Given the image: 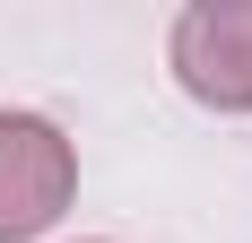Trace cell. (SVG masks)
<instances>
[{
    "label": "cell",
    "mask_w": 252,
    "mask_h": 243,
    "mask_svg": "<svg viewBox=\"0 0 252 243\" xmlns=\"http://www.w3.org/2000/svg\"><path fill=\"white\" fill-rule=\"evenodd\" d=\"M70 182H78V156L44 113H0V243L44 235L70 209Z\"/></svg>",
    "instance_id": "1"
},
{
    "label": "cell",
    "mask_w": 252,
    "mask_h": 243,
    "mask_svg": "<svg viewBox=\"0 0 252 243\" xmlns=\"http://www.w3.org/2000/svg\"><path fill=\"white\" fill-rule=\"evenodd\" d=\"M183 87L218 113H252V0H200L174 26Z\"/></svg>",
    "instance_id": "2"
}]
</instances>
